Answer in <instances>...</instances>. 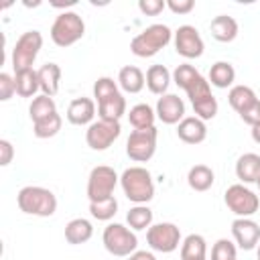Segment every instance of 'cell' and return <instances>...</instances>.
<instances>
[{
    "label": "cell",
    "mask_w": 260,
    "mask_h": 260,
    "mask_svg": "<svg viewBox=\"0 0 260 260\" xmlns=\"http://www.w3.org/2000/svg\"><path fill=\"white\" fill-rule=\"evenodd\" d=\"M128 260H156L152 252H146V250H136L134 254L128 256Z\"/></svg>",
    "instance_id": "obj_44"
},
{
    "label": "cell",
    "mask_w": 260,
    "mask_h": 260,
    "mask_svg": "<svg viewBox=\"0 0 260 260\" xmlns=\"http://www.w3.org/2000/svg\"><path fill=\"white\" fill-rule=\"evenodd\" d=\"M234 79H236V69H234L232 63L217 61V63L211 65V69H209V83L211 85H215L219 89H225L234 83Z\"/></svg>",
    "instance_id": "obj_25"
},
{
    "label": "cell",
    "mask_w": 260,
    "mask_h": 260,
    "mask_svg": "<svg viewBox=\"0 0 260 260\" xmlns=\"http://www.w3.org/2000/svg\"><path fill=\"white\" fill-rule=\"evenodd\" d=\"M236 177L246 185V183H256L260 177V154L256 152H246L238 158L236 162Z\"/></svg>",
    "instance_id": "obj_17"
},
{
    "label": "cell",
    "mask_w": 260,
    "mask_h": 260,
    "mask_svg": "<svg viewBox=\"0 0 260 260\" xmlns=\"http://www.w3.org/2000/svg\"><path fill=\"white\" fill-rule=\"evenodd\" d=\"M211 260H236V244L228 238H219L211 248Z\"/></svg>",
    "instance_id": "obj_36"
},
{
    "label": "cell",
    "mask_w": 260,
    "mask_h": 260,
    "mask_svg": "<svg viewBox=\"0 0 260 260\" xmlns=\"http://www.w3.org/2000/svg\"><path fill=\"white\" fill-rule=\"evenodd\" d=\"M256 185H258V189H260V177H258V181H256Z\"/></svg>",
    "instance_id": "obj_47"
},
{
    "label": "cell",
    "mask_w": 260,
    "mask_h": 260,
    "mask_svg": "<svg viewBox=\"0 0 260 260\" xmlns=\"http://www.w3.org/2000/svg\"><path fill=\"white\" fill-rule=\"evenodd\" d=\"M175 51L185 59H197L205 51V43L199 30L191 24H183L175 30Z\"/></svg>",
    "instance_id": "obj_12"
},
{
    "label": "cell",
    "mask_w": 260,
    "mask_h": 260,
    "mask_svg": "<svg viewBox=\"0 0 260 260\" xmlns=\"http://www.w3.org/2000/svg\"><path fill=\"white\" fill-rule=\"evenodd\" d=\"M232 236L242 250H252L260 242V225L250 217H236L232 221Z\"/></svg>",
    "instance_id": "obj_13"
},
{
    "label": "cell",
    "mask_w": 260,
    "mask_h": 260,
    "mask_svg": "<svg viewBox=\"0 0 260 260\" xmlns=\"http://www.w3.org/2000/svg\"><path fill=\"white\" fill-rule=\"evenodd\" d=\"M209 30H211V37L219 43H232L236 37H238V22L234 16H228V14H219L211 20L209 24Z\"/></svg>",
    "instance_id": "obj_18"
},
{
    "label": "cell",
    "mask_w": 260,
    "mask_h": 260,
    "mask_svg": "<svg viewBox=\"0 0 260 260\" xmlns=\"http://www.w3.org/2000/svg\"><path fill=\"white\" fill-rule=\"evenodd\" d=\"M138 8L146 16H156V14H160L167 8V2L165 0H140L138 2Z\"/></svg>",
    "instance_id": "obj_40"
},
{
    "label": "cell",
    "mask_w": 260,
    "mask_h": 260,
    "mask_svg": "<svg viewBox=\"0 0 260 260\" xmlns=\"http://www.w3.org/2000/svg\"><path fill=\"white\" fill-rule=\"evenodd\" d=\"M39 73V83H41V91L49 98H53L59 91V81H61V67L57 63H45L41 65V69H37Z\"/></svg>",
    "instance_id": "obj_21"
},
{
    "label": "cell",
    "mask_w": 260,
    "mask_h": 260,
    "mask_svg": "<svg viewBox=\"0 0 260 260\" xmlns=\"http://www.w3.org/2000/svg\"><path fill=\"white\" fill-rule=\"evenodd\" d=\"M156 118L165 124H179L185 118V104L177 93H165L156 102Z\"/></svg>",
    "instance_id": "obj_14"
},
{
    "label": "cell",
    "mask_w": 260,
    "mask_h": 260,
    "mask_svg": "<svg viewBox=\"0 0 260 260\" xmlns=\"http://www.w3.org/2000/svg\"><path fill=\"white\" fill-rule=\"evenodd\" d=\"M53 114H57V104H55L53 98H49V95H45V93L37 95V98L30 102V106H28V116H30L32 124L39 122V120H45V118H49V116H53Z\"/></svg>",
    "instance_id": "obj_28"
},
{
    "label": "cell",
    "mask_w": 260,
    "mask_h": 260,
    "mask_svg": "<svg viewBox=\"0 0 260 260\" xmlns=\"http://www.w3.org/2000/svg\"><path fill=\"white\" fill-rule=\"evenodd\" d=\"M256 100H258V98H256L254 89L248 87V85H234V87L230 89V93H228V102H230V106H232L238 114H242L244 110H248Z\"/></svg>",
    "instance_id": "obj_27"
},
{
    "label": "cell",
    "mask_w": 260,
    "mask_h": 260,
    "mask_svg": "<svg viewBox=\"0 0 260 260\" xmlns=\"http://www.w3.org/2000/svg\"><path fill=\"white\" fill-rule=\"evenodd\" d=\"M171 71L165 65H150L146 71V87L156 93V95H165L171 83Z\"/></svg>",
    "instance_id": "obj_23"
},
{
    "label": "cell",
    "mask_w": 260,
    "mask_h": 260,
    "mask_svg": "<svg viewBox=\"0 0 260 260\" xmlns=\"http://www.w3.org/2000/svg\"><path fill=\"white\" fill-rule=\"evenodd\" d=\"M205 252H207V244L205 238L199 234H189L181 244V260L205 258Z\"/></svg>",
    "instance_id": "obj_30"
},
{
    "label": "cell",
    "mask_w": 260,
    "mask_h": 260,
    "mask_svg": "<svg viewBox=\"0 0 260 260\" xmlns=\"http://www.w3.org/2000/svg\"><path fill=\"white\" fill-rule=\"evenodd\" d=\"M199 75H201V73H199L193 65H189V63H181V65H177V69L173 71V81H175L181 89H187Z\"/></svg>",
    "instance_id": "obj_34"
},
{
    "label": "cell",
    "mask_w": 260,
    "mask_h": 260,
    "mask_svg": "<svg viewBox=\"0 0 260 260\" xmlns=\"http://www.w3.org/2000/svg\"><path fill=\"white\" fill-rule=\"evenodd\" d=\"M61 124H63L61 116H59V114H53V116H49V118H45V120L35 122V124H32V134H35L37 138H51V136H55V134L61 130Z\"/></svg>",
    "instance_id": "obj_32"
},
{
    "label": "cell",
    "mask_w": 260,
    "mask_h": 260,
    "mask_svg": "<svg viewBox=\"0 0 260 260\" xmlns=\"http://www.w3.org/2000/svg\"><path fill=\"white\" fill-rule=\"evenodd\" d=\"M98 114H100V120L120 122V118L126 114V100H124V95L118 91V93L98 102Z\"/></svg>",
    "instance_id": "obj_19"
},
{
    "label": "cell",
    "mask_w": 260,
    "mask_h": 260,
    "mask_svg": "<svg viewBox=\"0 0 260 260\" xmlns=\"http://www.w3.org/2000/svg\"><path fill=\"white\" fill-rule=\"evenodd\" d=\"M85 35V22L77 12H61L51 26V41L57 47H71Z\"/></svg>",
    "instance_id": "obj_4"
},
{
    "label": "cell",
    "mask_w": 260,
    "mask_h": 260,
    "mask_svg": "<svg viewBox=\"0 0 260 260\" xmlns=\"http://www.w3.org/2000/svg\"><path fill=\"white\" fill-rule=\"evenodd\" d=\"M16 93V81L8 73H0V100L8 102Z\"/></svg>",
    "instance_id": "obj_39"
},
{
    "label": "cell",
    "mask_w": 260,
    "mask_h": 260,
    "mask_svg": "<svg viewBox=\"0 0 260 260\" xmlns=\"http://www.w3.org/2000/svg\"><path fill=\"white\" fill-rule=\"evenodd\" d=\"M154 118H156V112H154L148 104H136V106H132L130 112H128V122L132 124L134 130L154 126Z\"/></svg>",
    "instance_id": "obj_29"
},
{
    "label": "cell",
    "mask_w": 260,
    "mask_h": 260,
    "mask_svg": "<svg viewBox=\"0 0 260 260\" xmlns=\"http://www.w3.org/2000/svg\"><path fill=\"white\" fill-rule=\"evenodd\" d=\"M193 110H195V116L201 118L203 122L215 118V114H217V100H215V95L211 93V95H207L203 100L193 102Z\"/></svg>",
    "instance_id": "obj_35"
},
{
    "label": "cell",
    "mask_w": 260,
    "mask_h": 260,
    "mask_svg": "<svg viewBox=\"0 0 260 260\" xmlns=\"http://www.w3.org/2000/svg\"><path fill=\"white\" fill-rule=\"evenodd\" d=\"M156 150V128H140L132 130L126 140V154L134 162H146L154 156Z\"/></svg>",
    "instance_id": "obj_9"
},
{
    "label": "cell",
    "mask_w": 260,
    "mask_h": 260,
    "mask_svg": "<svg viewBox=\"0 0 260 260\" xmlns=\"http://www.w3.org/2000/svg\"><path fill=\"white\" fill-rule=\"evenodd\" d=\"M118 181H120V177L116 175V171L112 167H106V165L93 167L89 177H87V199H89V203L114 197V189H116Z\"/></svg>",
    "instance_id": "obj_7"
},
{
    "label": "cell",
    "mask_w": 260,
    "mask_h": 260,
    "mask_svg": "<svg viewBox=\"0 0 260 260\" xmlns=\"http://www.w3.org/2000/svg\"><path fill=\"white\" fill-rule=\"evenodd\" d=\"M102 240H104V248H106L110 254L120 256V258L134 254L136 248H138V238H136V234H134L130 228L122 225V223H108V225L104 228Z\"/></svg>",
    "instance_id": "obj_5"
},
{
    "label": "cell",
    "mask_w": 260,
    "mask_h": 260,
    "mask_svg": "<svg viewBox=\"0 0 260 260\" xmlns=\"http://www.w3.org/2000/svg\"><path fill=\"white\" fill-rule=\"evenodd\" d=\"M118 93V83L112 77H98V81L93 83V98L95 102H102L110 95Z\"/></svg>",
    "instance_id": "obj_37"
},
{
    "label": "cell",
    "mask_w": 260,
    "mask_h": 260,
    "mask_svg": "<svg viewBox=\"0 0 260 260\" xmlns=\"http://www.w3.org/2000/svg\"><path fill=\"white\" fill-rule=\"evenodd\" d=\"M116 211H118V201H116V197L89 203V213H91V217H95V219H100V221H110V219L116 215Z\"/></svg>",
    "instance_id": "obj_33"
},
{
    "label": "cell",
    "mask_w": 260,
    "mask_h": 260,
    "mask_svg": "<svg viewBox=\"0 0 260 260\" xmlns=\"http://www.w3.org/2000/svg\"><path fill=\"white\" fill-rule=\"evenodd\" d=\"M167 8L175 14H189L195 8L193 0H167Z\"/></svg>",
    "instance_id": "obj_41"
},
{
    "label": "cell",
    "mask_w": 260,
    "mask_h": 260,
    "mask_svg": "<svg viewBox=\"0 0 260 260\" xmlns=\"http://www.w3.org/2000/svg\"><path fill=\"white\" fill-rule=\"evenodd\" d=\"M252 140H254L256 144H260V122H258L256 126H252Z\"/></svg>",
    "instance_id": "obj_45"
},
{
    "label": "cell",
    "mask_w": 260,
    "mask_h": 260,
    "mask_svg": "<svg viewBox=\"0 0 260 260\" xmlns=\"http://www.w3.org/2000/svg\"><path fill=\"white\" fill-rule=\"evenodd\" d=\"M173 39V30L167 26V24H150L146 26L140 35H136L132 41H130V51L136 55V57H152L156 55L160 49H165Z\"/></svg>",
    "instance_id": "obj_3"
},
{
    "label": "cell",
    "mask_w": 260,
    "mask_h": 260,
    "mask_svg": "<svg viewBox=\"0 0 260 260\" xmlns=\"http://www.w3.org/2000/svg\"><path fill=\"white\" fill-rule=\"evenodd\" d=\"M213 181H215V175L207 165H195L189 169L187 183L193 191H207L213 185Z\"/></svg>",
    "instance_id": "obj_26"
},
{
    "label": "cell",
    "mask_w": 260,
    "mask_h": 260,
    "mask_svg": "<svg viewBox=\"0 0 260 260\" xmlns=\"http://www.w3.org/2000/svg\"><path fill=\"white\" fill-rule=\"evenodd\" d=\"M240 118L246 122V124H250V126H256L258 122H260V100H256L248 110H244L242 114H240Z\"/></svg>",
    "instance_id": "obj_42"
},
{
    "label": "cell",
    "mask_w": 260,
    "mask_h": 260,
    "mask_svg": "<svg viewBox=\"0 0 260 260\" xmlns=\"http://www.w3.org/2000/svg\"><path fill=\"white\" fill-rule=\"evenodd\" d=\"M187 95H189V100H191V104L193 102H197V100H203V98H207V95H211V85H209V79H205L203 75H199L187 89Z\"/></svg>",
    "instance_id": "obj_38"
},
{
    "label": "cell",
    "mask_w": 260,
    "mask_h": 260,
    "mask_svg": "<svg viewBox=\"0 0 260 260\" xmlns=\"http://www.w3.org/2000/svg\"><path fill=\"white\" fill-rule=\"evenodd\" d=\"M144 83H146V77H144V73L136 65H126L118 73V85L126 93H138V91H142Z\"/></svg>",
    "instance_id": "obj_22"
},
{
    "label": "cell",
    "mask_w": 260,
    "mask_h": 260,
    "mask_svg": "<svg viewBox=\"0 0 260 260\" xmlns=\"http://www.w3.org/2000/svg\"><path fill=\"white\" fill-rule=\"evenodd\" d=\"M12 156H14V148H12L10 140L2 138L0 140V165L2 167H8L12 162Z\"/></svg>",
    "instance_id": "obj_43"
},
{
    "label": "cell",
    "mask_w": 260,
    "mask_h": 260,
    "mask_svg": "<svg viewBox=\"0 0 260 260\" xmlns=\"http://www.w3.org/2000/svg\"><path fill=\"white\" fill-rule=\"evenodd\" d=\"M126 221L132 230H146L152 225V209L146 205H134L126 213Z\"/></svg>",
    "instance_id": "obj_31"
},
{
    "label": "cell",
    "mask_w": 260,
    "mask_h": 260,
    "mask_svg": "<svg viewBox=\"0 0 260 260\" xmlns=\"http://www.w3.org/2000/svg\"><path fill=\"white\" fill-rule=\"evenodd\" d=\"M43 47V35L39 30H26L18 37L14 49H12V69L14 73L16 71H22V69H30L39 51Z\"/></svg>",
    "instance_id": "obj_6"
},
{
    "label": "cell",
    "mask_w": 260,
    "mask_h": 260,
    "mask_svg": "<svg viewBox=\"0 0 260 260\" xmlns=\"http://www.w3.org/2000/svg\"><path fill=\"white\" fill-rule=\"evenodd\" d=\"M256 254H258V260H260V244H258V252Z\"/></svg>",
    "instance_id": "obj_46"
},
{
    "label": "cell",
    "mask_w": 260,
    "mask_h": 260,
    "mask_svg": "<svg viewBox=\"0 0 260 260\" xmlns=\"http://www.w3.org/2000/svg\"><path fill=\"white\" fill-rule=\"evenodd\" d=\"M197 260H205V258H197Z\"/></svg>",
    "instance_id": "obj_48"
},
{
    "label": "cell",
    "mask_w": 260,
    "mask_h": 260,
    "mask_svg": "<svg viewBox=\"0 0 260 260\" xmlns=\"http://www.w3.org/2000/svg\"><path fill=\"white\" fill-rule=\"evenodd\" d=\"M120 185L124 195L134 201L136 205H146L154 197V183L152 175L144 167H130L122 173Z\"/></svg>",
    "instance_id": "obj_2"
},
{
    "label": "cell",
    "mask_w": 260,
    "mask_h": 260,
    "mask_svg": "<svg viewBox=\"0 0 260 260\" xmlns=\"http://www.w3.org/2000/svg\"><path fill=\"white\" fill-rule=\"evenodd\" d=\"M14 81H16V93L20 98H32L39 89H41V83H39V73L30 67V69H22V71H16L14 73Z\"/></svg>",
    "instance_id": "obj_24"
},
{
    "label": "cell",
    "mask_w": 260,
    "mask_h": 260,
    "mask_svg": "<svg viewBox=\"0 0 260 260\" xmlns=\"http://www.w3.org/2000/svg\"><path fill=\"white\" fill-rule=\"evenodd\" d=\"M223 201L225 205L230 207L232 213H236L238 217H252L258 207H260V199L254 191H250L246 185L242 183H236V185H230L225 189V195H223Z\"/></svg>",
    "instance_id": "obj_8"
},
{
    "label": "cell",
    "mask_w": 260,
    "mask_h": 260,
    "mask_svg": "<svg viewBox=\"0 0 260 260\" xmlns=\"http://www.w3.org/2000/svg\"><path fill=\"white\" fill-rule=\"evenodd\" d=\"M146 242L154 252L171 254L181 244V230L171 221L154 223V225H150L146 230Z\"/></svg>",
    "instance_id": "obj_10"
},
{
    "label": "cell",
    "mask_w": 260,
    "mask_h": 260,
    "mask_svg": "<svg viewBox=\"0 0 260 260\" xmlns=\"http://www.w3.org/2000/svg\"><path fill=\"white\" fill-rule=\"evenodd\" d=\"M93 236V225L89 219H83V217H75L71 219L67 225H65V240L73 246H79V244H85L89 242Z\"/></svg>",
    "instance_id": "obj_20"
},
{
    "label": "cell",
    "mask_w": 260,
    "mask_h": 260,
    "mask_svg": "<svg viewBox=\"0 0 260 260\" xmlns=\"http://www.w3.org/2000/svg\"><path fill=\"white\" fill-rule=\"evenodd\" d=\"M16 203L22 213L37 217H51L57 211V197L53 191L37 185H26L18 191Z\"/></svg>",
    "instance_id": "obj_1"
},
{
    "label": "cell",
    "mask_w": 260,
    "mask_h": 260,
    "mask_svg": "<svg viewBox=\"0 0 260 260\" xmlns=\"http://www.w3.org/2000/svg\"><path fill=\"white\" fill-rule=\"evenodd\" d=\"M122 128H120V122H112V120H98V122H91L85 130V142L89 148L93 150H106L110 148L116 138L120 136Z\"/></svg>",
    "instance_id": "obj_11"
},
{
    "label": "cell",
    "mask_w": 260,
    "mask_h": 260,
    "mask_svg": "<svg viewBox=\"0 0 260 260\" xmlns=\"http://www.w3.org/2000/svg\"><path fill=\"white\" fill-rule=\"evenodd\" d=\"M177 136L187 144H199L207 136V126L197 116H187L177 124Z\"/></svg>",
    "instance_id": "obj_15"
},
{
    "label": "cell",
    "mask_w": 260,
    "mask_h": 260,
    "mask_svg": "<svg viewBox=\"0 0 260 260\" xmlns=\"http://www.w3.org/2000/svg\"><path fill=\"white\" fill-rule=\"evenodd\" d=\"M95 116V102L89 98H75L71 100L69 108H67V120L75 126H85L91 124Z\"/></svg>",
    "instance_id": "obj_16"
}]
</instances>
